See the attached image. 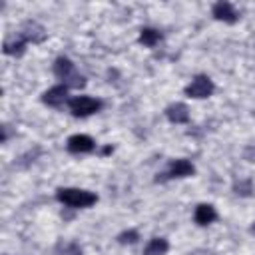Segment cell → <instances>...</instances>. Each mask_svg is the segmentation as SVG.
<instances>
[{"mask_svg": "<svg viewBox=\"0 0 255 255\" xmlns=\"http://www.w3.org/2000/svg\"><path fill=\"white\" fill-rule=\"evenodd\" d=\"M167 249H169L167 239H163V237H153V239H149V243L145 245L143 255H167Z\"/></svg>", "mask_w": 255, "mask_h": 255, "instance_id": "8fae6325", "label": "cell"}, {"mask_svg": "<svg viewBox=\"0 0 255 255\" xmlns=\"http://www.w3.org/2000/svg\"><path fill=\"white\" fill-rule=\"evenodd\" d=\"M211 12H213L215 20H221V22H227V24H235L239 20V12L235 10V6L231 2H225V0L215 2Z\"/></svg>", "mask_w": 255, "mask_h": 255, "instance_id": "5b68a950", "label": "cell"}, {"mask_svg": "<svg viewBox=\"0 0 255 255\" xmlns=\"http://www.w3.org/2000/svg\"><path fill=\"white\" fill-rule=\"evenodd\" d=\"M26 40L22 38V36H18V40L16 42H6L4 44V54H8V56H22L24 54V50H26Z\"/></svg>", "mask_w": 255, "mask_h": 255, "instance_id": "4fadbf2b", "label": "cell"}, {"mask_svg": "<svg viewBox=\"0 0 255 255\" xmlns=\"http://www.w3.org/2000/svg\"><path fill=\"white\" fill-rule=\"evenodd\" d=\"M66 147L70 153H90L96 147V141L86 133H76V135L68 137Z\"/></svg>", "mask_w": 255, "mask_h": 255, "instance_id": "8992f818", "label": "cell"}, {"mask_svg": "<svg viewBox=\"0 0 255 255\" xmlns=\"http://www.w3.org/2000/svg\"><path fill=\"white\" fill-rule=\"evenodd\" d=\"M66 100H68V86H64V84L52 86L50 90H46V92L42 94V102L48 104V106H52V108L62 106Z\"/></svg>", "mask_w": 255, "mask_h": 255, "instance_id": "52a82bcc", "label": "cell"}, {"mask_svg": "<svg viewBox=\"0 0 255 255\" xmlns=\"http://www.w3.org/2000/svg\"><path fill=\"white\" fill-rule=\"evenodd\" d=\"M193 171H195V167H193L191 161H187V159H171L165 177H167V179H173V177H187V175H193Z\"/></svg>", "mask_w": 255, "mask_h": 255, "instance_id": "ba28073f", "label": "cell"}, {"mask_svg": "<svg viewBox=\"0 0 255 255\" xmlns=\"http://www.w3.org/2000/svg\"><path fill=\"white\" fill-rule=\"evenodd\" d=\"M56 199L68 207H74V209H86V207H92L96 201H98V195L94 191H88V189H80V187H60L56 191Z\"/></svg>", "mask_w": 255, "mask_h": 255, "instance_id": "6da1fadb", "label": "cell"}, {"mask_svg": "<svg viewBox=\"0 0 255 255\" xmlns=\"http://www.w3.org/2000/svg\"><path fill=\"white\" fill-rule=\"evenodd\" d=\"M54 74H56V78L62 80L64 86H68V88H80V86L86 84V80L76 72L74 62H72L70 58H66V56L56 58V62H54Z\"/></svg>", "mask_w": 255, "mask_h": 255, "instance_id": "7a4b0ae2", "label": "cell"}, {"mask_svg": "<svg viewBox=\"0 0 255 255\" xmlns=\"http://www.w3.org/2000/svg\"><path fill=\"white\" fill-rule=\"evenodd\" d=\"M137 239H139V235H137V231H133V229L124 231V233L118 235V241H120V243H135Z\"/></svg>", "mask_w": 255, "mask_h": 255, "instance_id": "5bb4252c", "label": "cell"}, {"mask_svg": "<svg viewBox=\"0 0 255 255\" xmlns=\"http://www.w3.org/2000/svg\"><path fill=\"white\" fill-rule=\"evenodd\" d=\"M213 92H215V84H213V80H211L209 76H205V74L195 76V78L185 86V96H187V98H193V100L209 98Z\"/></svg>", "mask_w": 255, "mask_h": 255, "instance_id": "277c9868", "label": "cell"}, {"mask_svg": "<svg viewBox=\"0 0 255 255\" xmlns=\"http://www.w3.org/2000/svg\"><path fill=\"white\" fill-rule=\"evenodd\" d=\"M137 40H139L141 46H145V48H153V46L161 40V34H159V30H155V28H141Z\"/></svg>", "mask_w": 255, "mask_h": 255, "instance_id": "7c38bea8", "label": "cell"}, {"mask_svg": "<svg viewBox=\"0 0 255 255\" xmlns=\"http://www.w3.org/2000/svg\"><path fill=\"white\" fill-rule=\"evenodd\" d=\"M165 116L171 124H187L189 122V110L185 104H171L165 108Z\"/></svg>", "mask_w": 255, "mask_h": 255, "instance_id": "30bf717a", "label": "cell"}, {"mask_svg": "<svg viewBox=\"0 0 255 255\" xmlns=\"http://www.w3.org/2000/svg\"><path fill=\"white\" fill-rule=\"evenodd\" d=\"M102 100L98 98H92V96H74L70 102H68V108L70 112L76 116V118H88V116H94L102 110Z\"/></svg>", "mask_w": 255, "mask_h": 255, "instance_id": "3957f363", "label": "cell"}, {"mask_svg": "<svg viewBox=\"0 0 255 255\" xmlns=\"http://www.w3.org/2000/svg\"><path fill=\"white\" fill-rule=\"evenodd\" d=\"M193 219H195L197 225L205 227V225H209V223H213V221L217 219V211H215V207L209 205V203H199V205L195 207Z\"/></svg>", "mask_w": 255, "mask_h": 255, "instance_id": "9c48e42d", "label": "cell"}]
</instances>
